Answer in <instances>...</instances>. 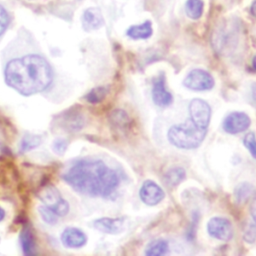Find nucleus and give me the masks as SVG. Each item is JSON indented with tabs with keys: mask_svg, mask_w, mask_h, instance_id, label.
<instances>
[{
	"mask_svg": "<svg viewBox=\"0 0 256 256\" xmlns=\"http://www.w3.org/2000/svg\"><path fill=\"white\" fill-rule=\"evenodd\" d=\"M104 24L102 12L97 7H90L86 9L82 15V26L86 31L99 29Z\"/></svg>",
	"mask_w": 256,
	"mask_h": 256,
	"instance_id": "13",
	"label": "nucleus"
},
{
	"mask_svg": "<svg viewBox=\"0 0 256 256\" xmlns=\"http://www.w3.org/2000/svg\"><path fill=\"white\" fill-rule=\"evenodd\" d=\"M252 66H253V68L256 70V54L254 55V57H253V59H252Z\"/></svg>",
	"mask_w": 256,
	"mask_h": 256,
	"instance_id": "32",
	"label": "nucleus"
},
{
	"mask_svg": "<svg viewBox=\"0 0 256 256\" xmlns=\"http://www.w3.org/2000/svg\"><path fill=\"white\" fill-rule=\"evenodd\" d=\"M43 205L55 213L58 217L65 216L69 211V203L62 198L59 191L53 186L43 188L39 193Z\"/></svg>",
	"mask_w": 256,
	"mask_h": 256,
	"instance_id": "4",
	"label": "nucleus"
},
{
	"mask_svg": "<svg viewBox=\"0 0 256 256\" xmlns=\"http://www.w3.org/2000/svg\"><path fill=\"white\" fill-rule=\"evenodd\" d=\"M204 3L202 0H187L185 4V11L189 18L196 20L202 16Z\"/></svg>",
	"mask_w": 256,
	"mask_h": 256,
	"instance_id": "16",
	"label": "nucleus"
},
{
	"mask_svg": "<svg viewBox=\"0 0 256 256\" xmlns=\"http://www.w3.org/2000/svg\"><path fill=\"white\" fill-rule=\"evenodd\" d=\"M190 120L199 128L207 129L211 119V108L209 104L199 98L193 99L189 105Z\"/></svg>",
	"mask_w": 256,
	"mask_h": 256,
	"instance_id": "6",
	"label": "nucleus"
},
{
	"mask_svg": "<svg viewBox=\"0 0 256 256\" xmlns=\"http://www.w3.org/2000/svg\"><path fill=\"white\" fill-rule=\"evenodd\" d=\"M207 231L210 236L222 241H229L233 237L231 222L223 217H213L207 224Z\"/></svg>",
	"mask_w": 256,
	"mask_h": 256,
	"instance_id": "7",
	"label": "nucleus"
},
{
	"mask_svg": "<svg viewBox=\"0 0 256 256\" xmlns=\"http://www.w3.org/2000/svg\"><path fill=\"white\" fill-rule=\"evenodd\" d=\"M21 246H22V250H23L24 254H26V255L34 254L35 243H34V239H33L31 230L28 227L24 228L21 233Z\"/></svg>",
	"mask_w": 256,
	"mask_h": 256,
	"instance_id": "18",
	"label": "nucleus"
},
{
	"mask_svg": "<svg viewBox=\"0 0 256 256\" xmlns=\"http://www.w3.org/2000/svg\"><path fill=\"white\" fill-rule=\"evenodd\" d=\"M6 84L24 96L45 91L53 82L54 72L39 54H26L10 59L4 66Z\"/></svg>",
	"mask_w": 256,
	"mask_h": 256,
	"instance_id": "2",
	"label": "nucleus"
},
{
	"mask_svg": "<svg viewBox=\"0 0 256 256\" xmlns=\"http://www.w3.org/2000/svg\"><path fill=\"white\" fill-rule=\"evenodd\" d=\"M243 142H244V145L246 146V148L251 153L252 157L256 160V137H255L254 133L250 132V133L246 134Z\"/></svg>",
	"mask_w": 256,
	"mask_h": 256,
	"instance_id": "23",
	"label": "nucleus"
},
{
	"mask_svg": "<svg viewBox=\"0 0 256 256\" xmlns=\"http://www.w3.org/2000/svg\"><path fill=\"white\" fill-rule=\"evenodd\" d=\"M250 214L256 224V198H254L251 202V205H250Z\"/></svg>",
	"mask_w": 256,
	"mask_h": 256,
	"instance_id": "28",
	"label": "nucleus"
},
{
	"mask_svg": "<svg viewBox=\"0 0 256 256\" xmlns=\"http://www.w3.org/2000/svg\"><path fill=\"white\" fill-rule=\"evenodd\" d=\"M9 23V17L6 10L0 5V36L4 33Z\"/></svg>",
	"mask_w": 256,
	"mask_h": 256,
	"instance_id": "25",
	"label": "nucleus"
},
{
	"mask_svg": "<svg viewBox=\"0 0 256 256\" xmlns=\"http://www.w3.org/2000/svg\"><path fill=\"white\" fill-rule=\"evenodd\" d=\"M4 216H5V211L0 207V221L4 218Z\"/></svg>",
	"mask_w": 256,
	"mask_h": 256,
	"instance_id": "31",
	"label": "nucleus"
},
{
	"mask_svg": "<svg viewBox=\"0 0 256 256\" xmlns=\"http://www.w3.org/2000/svg\"><path fill=\"white\" fill-rule=\"evenodd\" d=\"M251 124L249 116L244 112H232L223 122V129L229 134H237L245 131Z\"/></svg>",
	"mask_w": 256,
	"mask_h": 256,
	"instance_id": "9",
	"label": "nucleus"
},
{
	"mask_svg": "<svg viewBox=\"0 0 256 256\" xmlns=\"http://www.w3.org/2000/svg\"><path fill=\"white\" fill-rule=\"evenodd\" d=\"M152 99L153 102L159 107H167L173 102L172 94L166 89L165 86L164 74H160L153 81Z\"/></svg>",
	"mask_w": 256,
	"mask_h": 256,
	"instance_id": "10",
	"label": "nucleus"
},
{
	"mask_svg": "<svg viewBox=\"0 0 256 256\" xmlns=\"http://www.w3.org/2000/svg\"><path fill=\"white\" fill-rule=\"evenodd\" d=\"M93 227L106 234H118L124 230L123 218H99L93 222Z\"/></svg>",
	"mask_w": 256,
	"mask_h": 256,
	"instance_id": "12",
	"label": "nucleus"
},
{
	"mask_svg": "<svg viewBox=\"0 0 256 256\" xmlns=\"http://www.w3.org/2000/svg\"><path fill=\"white\" fill-rule=\"evenodd\" d=\"M61 240L67 248H80L86 244L87 236L78 228L68 227L62 232Z\"/></svg>",
	"mask_w": 256,
	"mask_h": 256,
	"instance_id": "11",
	"label": "nucleus"
},
{
	"mask_svg": "<svg viewBox=\"0 0 256 256\" xmlns=\"http://www.w3.org/2000/svg\"><path fill=\"white\" fill-rule=\"evenodd\" d=\"M251 191H252V187L248 183H242L237 187L235 191V196L239 202H243L249 197V195L251 194Z\"/></svg>",
	"mask_w": 256,
	"mask_h": 256,
	"instance_id": "21",
	"label": "nucleus"
},
{
	"mask_svg": "<svg viewBox=\"0 0 256 256\" xmlns=\"http://www.w3.org/2000/svg\"><path fill=\"white\" fill-rule=\"evenodd\" d=\"M168 243L163 239H157L151 241L145 250V254L148 256H161L168 252Z\"/></svg>",
	"mask_w": 256,
	"mask_h": 256,
	"instance_id": "15",
	"label": "nucleus"
},
{
	"mask_svg": "<svg viewBox=\"0 0 256 256\" xmlns=\"http://www.w3.org/2000/svg\"><path fill=\"white\" fill-rule=\"evenodd\" d=\"M207 129L196 126L192 121L172 126L167 134L169 142L181 149H194L200 146L205 138Z\"/></svg>",
	"mask_w": 256,
	"mask_h": 256,
	"instance_id": "3",
	"label": "nucleus"
},
{
	"mask_svg": "<svg viewBox=\"0 0 256 256\" xmlns=\"http://www.w3.org/2000/svg\"><path fill=\"white\" fill-rule=\"evenodd\" d=\"M107 92H108V89L106 87H102V86L101 87H96V88L92 89L87 94L86 100L90 103H93V104L94 103H99L105 98Z\"/></svg>",
	"mask_w": 256,
	"mask_h": 256,
	"instance_id": "19",
	"label": "nucleus"
},
{
	"mask_svg": "<svg viewBox=\"0 0 256 256\" xmlns=\"http://www.w3.org/2000/svg\"><path fill=\"white\" fill-rule=\"evenodd\" d=\"M111 121L116 127L125 128L129 124V117L123 110H115L111 116Z\"/></svg>",
	"mask_w": 256,
	"mask_h": 256,
	"instance_id": "20",
	"label": "nucleus"
},
{
	"mask_svg": "<svg viewBox=\"0 0 256 256\" xmlns=\"http://www.w3.org/2000/svg\"><path fill=\"white\" fill-rule=\"evenodd\" d=\"M251 13L256 17V0L251 5Z\"/></svg>",
	"mask_w": 256,
	"mask_h": 256,
	"instance_id": "29",
	"label": "nucleus"
},
{
	"mask_svg": "<svg viewBox=\"0 0 256 256\" xmlns=\"http://www.w3.org/2000/svg\"><path fill=\"white\" fill-rule=\"evenodd\" d=\"M41 140L37 136H29L23 139L22 144H21V151H27L30 150L37 145H39Z\"/></svg>",
	"mask_w": 256,
	"mask_h": 256,
	"instance_id": "24",
	"label": "nucleus"
},
{
	"mask_svg": "<svg viewBox=\"0 0 256 256\" xmlns=\"http://www.w3.org/2000/svg\"><path fill=\"white\" fill-rule=\"evenodd\" d=\"M65 148H66V144H65L64 140H57V141H55V143H54V150L55 151L61 153V152H63L65 150Z\"/></svg>",
	"mask_w": 256,
	"mask_h": 256,
	"instance_id": "27",
	"label": "nucleus"
},
{
	"mask_svg": "<svg viewBox=\"0 0 256 256\" xmlns=\"http://www.w3.org/2000/svg\"><path fill=\"white\" fill-rule=\"evenodd\" d=\"M214 79L212 75L202 69H194L189 72L183 81L185 87L193 91H206L214 86Z\"/></svg>",
	"mask_w": 256,
	"mask_h": 256,
	"instance_id": "5",
	"label": "nucleus"
},
{
	"mask_svg": "<svg viewBox=\"0 0 256 256\" xmlns=\"http://www.w3.org/2000/svg\"><path fill=\"white\" fill-rule=\"evenodd\" d=\"M39 213L42 217V219L47 223V224H55L58 221V216L53 213L50 209H48L47 207H45L44 205L39 207Z\"/></svg>",
	"mask_w": 256,
	"mask_h": 256,
	"instance_id": "22",
	"label": "nucleus"
},
{
	"mask_svg": "<svg viewBox=\"0 0 256 256\" xmlns=\"http://www.w3.org/2000/svg\"><path fill=\"white\" fill-rule=\"evenodd\" d=\"M63 179L78 193L90 197L107 198L118 188V173L99 159L76 161L63 174Z\"/></svg>",
	"mask_w": 256,
	"mask_h": 256,
	"instance_id": "1",
	"label": "nucleus"
},
{
	"mask_svg": "<svg viewBox=\"0 0 256 256\" xmlns=\"http://www.w3.org/2000/svg\"><path fill=\"white\" fill-rule=\"evenodd\" d=\"M243 238L248 243H252V242L255 241V238H256V228H255L254 225H248V227L244 231Z\"/></svg>",
	"mask_w": 256,
	"mask_h": 256,
	"instance_id": "26",
	"label": "nucleus"
},
{
	"mask_svg": "<svg viewBox=\"0 0 256 256\" xmlns=\"http://www.w3.org/2000/svg\"><path fill=\"white\" fill-rule=\"evenodd\" d=\"M139 196L143 203L149 206H154L163 200L165 194L158 184L152 180H146L139 190Z\"/></svg>",
	"mask_w": 256,
	"mask_h": 256,
	"instance_id": "8",
	"label": "nucleus"
},
{
	"mask_svg": "<svg viewBox=\"0 0 256 256\" xmlns=\"http://www.w3.org/2000/svg\"><path fill=\"white\" fill-rule=\"evenodd\" d=\"M252 94H253V99H254V101L256 102V84L253 86V89H252Z\"/></svg>",
	"mask_w": 256,
	"mask_h": 256,
	"instance_id": "30",
	"label": "nucleus"
},
{
	"mask_svg": "<svg viewBox=\"0 0 256 256\" xmlns=\"http://www.w3.org/2000/svg\"><path fill=\"white\" fill-rule=\"evenodd\" d=\"M185 178V170L181 167L170 169L164 176V181L169 186H176Z\"/></svg>",
	"mask_w": 256,
	"mask_h": 256,
	"instance_id": "17",
	"label": "nucleus"
},
{
	"mask_svg": "<svg viewBox=\"0 0 256 256\" xmlns=\"http://www.w3.org/2000/svg\"><path fill=\"white\" fill-rule=\"evenodd\" d=\"M152 33H153L152 23L149 20L144 21L142 24L132 25L126 31L127 36L134 40L147 39L152 35Z\"/></svg>",
	"mask_w": 256,
	"mask_h": 256,
	"instance_id": "14",
	"label": "nucleus"
}]
</instances>
